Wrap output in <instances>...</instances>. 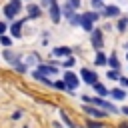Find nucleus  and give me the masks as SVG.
Here are the masks:
<instances>
[{
	"label": "nucleus",
	"instance_id": "4be33fe9",
	"mask_svg": "<svg viewBox=\"0 0 128 128\" xmlns=\"http://www.w3.org/2000/svg\"><path fill=\"white\" fill-rule=\"evenodd\" d=\"M108 62H110V66H112V70H116L120 64H118V58H116V54H112L110 58H108Z\"/></svg>",
	"mask_w": 128,
	"mask_h": 128
},
{
	"label": "nucleus",
	"instance_id": "c85d7f7f",
	"mask_svg": "<svg viewBox=\"0 0 128 128\" xmlns=\"http://www.w3.org/2000/svg\"><path fill=\"white\" fill-rule=\"evenodd\" d=\"M88 128H102V124H98V122H88Z\"/></svg>",
	"mask_w": 128,
	"mask_h": 128
},
{
	"label": "nucleus",
	"instance_id": "72a5a7b5",
	"mask_svg": "<svg viewBox=\"0 0 128 128\" xmlns=\"http://www.w3.org/2000/svg\"><path fill=\"white\" fill-rule=\"evenodd\" d=\"M118 128H128V124H120V126H118Z\"/></svg>",
	"mask_w": 128,
	"mask_h": 128
},
{
	"label": "nucleus",
	"instance_id": "a878e982",
	"mask_svg": "<svg viewBox=\"0 0 128 128\" xmlns=\"http://www.w3.org/2000/svg\"><path fill=\"white\" fill-rule=\"evenodd\" d=\"M6 32H8V24H6V22H0V36L6 34Z\"/></svg>",
	"mask_w": 128,
	"mask_h": 128
},
{
	"label": "nucleus",
	"instance_id": "f257e3e1",
	"mask_svg": "<svg viewBox=\"0 0 128 128\" xmlns=\"http://www.w3.org/2000/svg\"><path fill=\"white\" fill-rule=\"evenodd\" d=\"M20 10H22V2L20 0H8V4L4 6V16H6V20H14L18 14H20Z\"/></svg>",
	"mask_w": 128,
	"mask_h": 128
},
{
	"label": "nucleus",
	"instance_id": "cd10ccee",
	"mask_svg": "<svg viewBox=\"0 0 128 128\" xmlns=\"http://www.w3.org/2000/svg\"><path fill=\"white\" fill-rule=\"evenodd\" d=\"M108 78L116 80V78H118V72H116V70H110V72H108Z\"/></svg>",
	"mask_w": 128,
	"mask_h": 128
},
{
	"label": "nucleus",
	"instance_id": "20e7f679",
	"mask_svg": "<svg viewBox=\"0 0 128 128\" xmlns=\"http://www.w3.org/2000/svg\"><path fill=\"white\" fill-rule=\"evenodd\" d=\"M62 82L66 84V88H68V90H74V88L78 86V82H80V80H78V76H76V74H72V72H66Z\"/></svg>",
	"mask_w": 128,
	"mask_h": 128
},
{
	"label": "nucleus",
	"instance_id": "4468645a",
	"mask_svg": "<svg viewBox=\"0 0 128 128\" xmlns=\"http://www.w3.org/2000/svg\"><path fill=\"white\" fill-rule=\"evenodd\" d=\"M4 58H6V60H8L10 64H14V62L18 60V56H16V54H14V52H12L10 48H6V50H4Z\"/></svg>",
	"mask_w": 128,
	"mask_h": 128
},
{
	"label": "nucleus",
	"instance_id": "a211bd4d",
	"mask_svg": "<svg viewBox=\"0 0 128 128\" xmlns=\"http://www.w3.org/2000/svg\"><path fill=\"white\" fill-rule=\"evenodd\" d=\"M24 62H28L30 66H38V64H40V62H38V56H36V54H30V56H26V60H24Z\"/></svg>",
	"mask_w": 128,
	"mask_h": 128
},
{
	"label": "nucleus",
	"instance_id": "ddd939ff",
	"mask_svg": "<svg viewBox=\"0 0 128 128\" xmlns=\"http://www.w3.org/2000/svg\"><path fill=\"white\" fill-rule=\"evenodd\" d=\"M84 112H88L92 118H104V112H100L98 108H90V106H86V108H84Z\"/></svg>",
	"mask_w": 128,
	"mask_h": 128
},
{
	"label": "nucleus",
	"instance_id": "412c9836",
	"mask_svg": "<svg viewBox=\"0 0 128 128\" xmlns=\"http://www.w3.org/2000/svg\"><path fill=\"white\" fill-rule=\"evenodd\" d=\"M96 64H98V66H102V64H106V56H104V54H102L100 50H98V54H96Z\"/></svg>",
	"mask_w": 128,
	"mask_h": 128
},
{
	"label": "nucleus",
	"instance_id": "aec40b11",
	"mask_svg": "<svg viewBox=\"0 0 128 128\" xmlns=\"http://www.w3.org/2000/svg\"><path fill=\"white\" fill-rule=\"evenodd\" d=\"M110 96H112V98H116V100H122V98H124V90H120V88H114V90L110 92Z\"/></svg>",
	"mask_w": 128,
	"mask_h": 128
},
{
	"label": "nucleus",
	"instance_id": "9d476101",
	"mask_svg": "<svg viewBox=\"0 0 128 128\" xmlns=\"http://www.w3.org/2000/svg\"><path fill=\"white\" fill-rule=\"evenodd\" d=\"M92 46H94L96 50L102 48V32H100V30H92Z\"/></svg>",
	"mask_w": 128,
	"mask_h": 128
},
{
	"label": "nucleus",
	"instance_id": "393cba45",
	"mask_svg": "<svg viewBox=\"0 0 128 128\" xmlns=\"http://www.w3.org/2000/svg\"><path fill=\"white\" fill-rule=\"evenodd\" d=\"M56 0H40V8H50Z\"/></svg>",
	"mask_w": 128,
	"mask_h": 128
},
{
	"label": "nucleus",
	"instance_id": "c756f323",
	"mask_svg": "<svg viewBox=\"0 0 128 128\" xmlns=\"http://www.w3.org/2000/svg\"><path fill=\"white\" fill-rule=\"evenodd\" d=\"M64 66H66V68H70V66H74V58H68V60L64 62Z\"/></svg>",
	"mask_w": 128,
	"mask_h": 128
},
{
	"label": "nucleus",
	"instance_id": "2f4dec72",
	"mask_svg": "<svg viewBox=\"0 0 128 128\" xmlns=\"http://www.w3.org/2000/svg\"><path fill=\"white\" fill-rule=\"evenodd\" d=\"M120 82H122V86H128V78H120Z\"/></svg>",
	"mask_w": 128,
	"mask_h": 128
},
{
	"label": "nucleus",
	"instance_id": "f3484780",
	"mask_svg": "<svg viewBox=\"0 0 128 128\" xmlns=\"http://www.w3.org/2000/svg\"><path fill=\"white\" fill-rule=\"evenodd\" d=\"M0 44H2V46H6V48H10V46H12V38H10V36H6V34H2V36H0Z\"/></svg>",
	"mask_w": 128,
	"mask_h": 128
},
{
	"label": "nucleus",
	"instance_id": "423d86ee",
	"mask_svg": "<svg viewBox=\"0 0 128 128\" xmlns=\"http://www.w3.org/2000/svg\"><path fill=\"white\" fill-rule=\"evenodd\" d=\"M80 76H82V80H84L86 84H94V82L98 80V76H96V72H92V70H88V68H82V72H80Z\"/></svg>",
	"mask_w": 128,
	"mask_h": 128
},
{
	"label": "nucleus",
	"instance_id": "5701e85b",
	"mask_svg": "<svg viewBox=\"0 0 128 128\" xmlns=\"http://www.w3.org/2000/svg\"><path fill=\"white\" fill-rule=\"evenodd\" d=\"M60 116H62V120L66 122V126H68V128H76V126H74V122H72V120L66 116V112H60Z\"/></svg>",
	"mask_w": 128,
	"mask_h": 128
},
{
	"label": "nucleus",
	"instance_id": "2eb2a0df",
	"mask_svg": "<svg viewBox=\"0 0 128 128\" xmlns=\"http://www.w3.org/2000/svg\"><path fill=\"white\" fill-rule=\"evenodd\" d=\"M60 12H62V16H66V18H70V16L74 14V8H72L70 4H64V6L60 8Z\"/></svg>",
	"mask_w": 128,
	"mask_h": 128
},
{
	"label": "nucleus",
	"instance_id": "f8f14e48",
	"mask_svg": "<svg viewBox=\"0 0 128 128\" xmlns=\"http://www.w3.org/2000/svg\"><path fill=\"white\" fill-rule=\"evenodd\" d=\"M118 14H120L118 6H106V8H104V16H110V18H114V16H118Z\"/></svg>",
	"mask_w": 128,
	"mask_h": 128
},
{
	"label": "nucleus",
	"instance_id": "7ed1b4c3",
	"mask_svg": "<svg viewBox=\"0 0 128 128\" xmlns=\"http://www.w3.org/2000/svg\"><path fill=\"white\" fill-rule=\"evenodd\" d=\"M82 100H84V102H92L94 106H100V108H104V110H108V112H116V106H114V104H110V102H106V100H102V98L82 96Z\"/></svg>",
	"mask_w": 128,
	"mask_h": 128
},
{
	"label": "nucleus",
	"instance_id": "473e14b6",
	"mask_svg": "<svg viewBox=\"0 0 128 128\" xmlns=\"http://www.w3.org/2000/svg\"><path fill=\"white\" fill-rule=\"evenodd\" d=\"M122 112H124V114H128V106H126V108H122Z\"/></svg>",
	"mask_w": 128,
	"mask_h": 128
},
{
	"label": "nucleus",
	"instance_id": "39448f33",
	"mask_svg": "<svg viewBox=\"0 0 128 128\" xmlns=\"http://www.w3.org/2000/svg\"><path fill=\"white\" fill-rule=\"evenodd\" d=\"M26 20H28V18H24V20H12V22H10V32H12L14 38H20V36H22L20 30H22V24H24Z\"/></svg>",
	"mask_w": 128,
	"mask_h": 128
},
{
	"label": "nucleus",
	"instance_id": "b1692460",
	"mask_svg": "<svg viewBox=\"0 0 128 128\" xmlns=\"http://www.w3.org/2000/svg\"><path fill=\"white\" fill-rule=\"evenodd\" d=\"M126 26H128V20H126V18H122V20L118 22V30H120V32H124V30H126Z\"/></svg>",
	"mask_w": 128,
	"mask_h": 128
},
{
	"label": "nucleus",
	"instance_id": "f03ea898",
	"mask_svg": "<svg viewBox=\"0 0 128 128\" xmlns=\"http://www.w3.org/2000/svg\"><path fill=\"white\" fill-rule=\"evenodd\" d=\"M100 16L96 14V12H86V14H80V24L78 26H82L86 32H92L94 28H92V22H96Z\"/></svg>",
	"mask_w": 128,
	"mask_h": 128
},
{
	"label": "nucleus",
	"instance_id": "bb28decb",
	"mask_svg": "<svg viewBox=\"0 0 128 128\" xmlns=\"http://www.w3.org/2000/svg\"><path fill=\"white\" fill-rule=\"evenodd\" d=\"M68 4H70V6L74 8V10H76V8L80 6V0H68Z\"/></svg>",
	"mask_w": 128,
	"mask_h": 128
},
{
	"label": "nucleus",
	"instance_id": "0eeeda50",
	"mask_svg": "<svg viewBox=\"0 0 128 128\" xmlns=\"http://www.w3.org/2000/svg\"><path fill=\"white\" fill-rule=\"evenodd\" d=\"M26 12H28V18H40V16H42L40 4H28V6H26Z\"/></svg>",
	"mask_w": 128,
	"mask_h": 128
},
{
	"label": "nucleus",
	"instance_id": "f704fd0d",
	"mask_svg": "<svg viewBox=\"0 0 128 128\" xmlns=\"http://www.w3.org/2000/svg\"><path fill=\"white\" fill-rule=\"evenodd\" d=\"M98 2H102V0H98Z\"/></svg>",
	"mask_w": 128,
	"mask_h": 128
},
{
	"label": "nucleus",
	"instance_id": "9b49d317",
	"mask_svg": "<svg viewBox=\"0 0 128 128\" xmlns=\"http://www.w3.org/2000/svg\"><path fill=\"white\" fill-rule=\"evenodd\" d=\"M70 52H72V50H70L68 46H58V48H54V50H52V54H54V56H68Z\"/></svg>",
	"mask_w": 128,
	"mask_h": 128
},
{
	"label": "nucleus",
	"instance_id": "6ab92c4d",
	"mask_svg": "<svg viewBox=\"0 0 128 128\" xmlns=\"http://www.w3.org/2000/svg\"><path fill=\"white\" fill-rule=\"evenodd\" d=\"M92 86H94V90H96V92H98L100 96H106V94H108V90H106V88H104L102 84H98V82H94Z\"/></svg>",
	"mask_w": 128,
	"mask_h": 128
},
{
	"label": "nucleus",
	"instance_id": "1a4fd4ad",
	"mask_svg": "<svg viewBox=\"0 0 128 128\" xmlns=\"http://www.w3.org/2000/svg\"><path fill=\"white\" fill-rule=\"evenodd\" d=\"M38 72L44 76H54V74H58V68L50 66V64H38Z\"/></svg>",
	"mask_w": 128,
	"mask_h": 128
},
{
	"label": "nucleus",
	"instance_id": "c9c22d12",
	"mask_svg": "<svg viewBox=\"0 0 128 128\" xmlns=\"http://www.w3.org/2000/svg\"><path fill=\"white\" fill-rule=\"evenodd\" d=\"M126 48H128V46H126Z\"/></svg>",
	"mask_w": 128,
	"mask_h": 128
},
{
	"label": "nucleus",
	"instance_id": "6e6552de",
	"mask_svg": "<svg viewBox=\"0 0 128 128\" xmlns=\"http://www.w3.org/2000/svg\"><path fill=\"white\" fill-rule=\"evenodd\" d=\"M48 10H50V20L58 24V22H60V18H62V12H60V6H58V2H54V4H52Z\"/></svg>",
	"mask_w": 128,
	"mask_h": 128
},
{
	"label": "nucleus",
	"instance_id": "7c9ffc66",
	"mask_svg": "<svg viewBox=\"0 0 128 128\" xmlns=\"http://www.w3.org/2000/svg\"><path fill=\"white\" fill-rule=\"evenodd\" d=\"M52 86H56V88H60V90H64V88H66V84H64V82H54Z\"/></svg>",
	"mask_w": 128,
	"mask_h": 128
},
{
	"label": "nucleus",
	"instance_id": "dca6fc26",
	"mask_svg": "<svg viewBox=\"0 0 128 128\" xmlns=\"http://www.w3.org/2000/svg\"><path fill=\"white\" fill-rule=\"evenodd\" d=\"M34 78H36V80H40V82H42V84H48V86H52V82H50V80H48V76H44V74H40V72H38V70H36V72H34Z\"/></svg>",
	"mask_w": 128,
	"mask_h": 128
}]
</instances>
